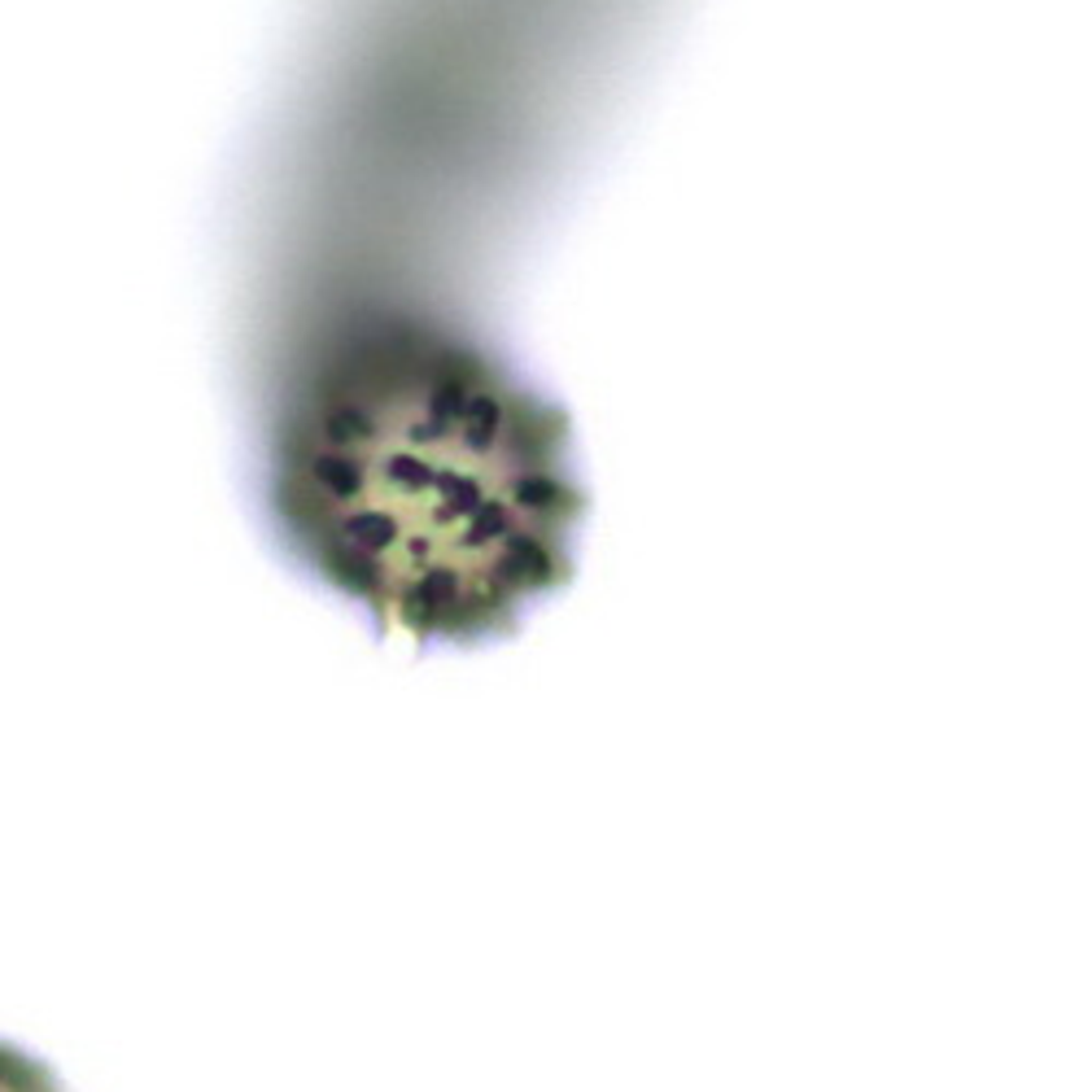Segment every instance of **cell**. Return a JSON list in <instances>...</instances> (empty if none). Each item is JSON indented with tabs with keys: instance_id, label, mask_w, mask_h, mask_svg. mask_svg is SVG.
<instances>
[{
	"instance_id": "obj_1",
	"label": "cell",
	"mask_w": 1092,
	"mask_h": 1092,
	"mask_svg": "<svg viewBox=\"0 0 1092 1092\" xmlns=\"http://www.w3.org/2000/svg\"><path fill=\"white\" fill-rule=\"evenodd\" d=\"M254 498L288 569L415 647L511 638L590 516L569 411L415 307H354L280 367Z\"/></svg>"
},
{
	"instance_id": "obj_2",
	"label": "cell",
	"mask_w": 1092,
	"mask_h": 1092,
	"mask_svg": "<svg viewBox=\"0 0 1092 1092\" xmlns=\"http://www.w3.org/2000/svg\"><path fill=\"white\" fill-rule=\"evenodd\" d=\"M0 1092H66V1084L39 1054L0 1041Z\"/></svg>"
}]
</instances>
